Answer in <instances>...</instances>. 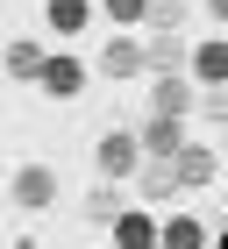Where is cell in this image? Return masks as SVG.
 Masks as SVG:
<instances>
[{
	"label": "cell",
	"instance_id": "6da1fadb",
	"mask_svg": "<svg viewBox=\"0 0 228 249\" xmlns=\"http://www.w3.org/2000/svg\"><path fill=\"white\" fill-rule=\"evenodd\" d=\"M129 164H135V142H129V135H107V142H100V171H107V178H121Z\"/></svg>",
	"mask_w": 228,
	"mask_h": 249
},
{
	"label": "cell",
	"instance_id": "7a4b0ae2",
	"mask_svg": "<svg viewBox=\"0 0 228 249\" xmlns=\"http://www.w3.org/2000/svg\"><path fill=\"white\" fill-rule=\"evenodd\" d=\"M78 78H86V64H72V57L43 64V86H50V93H78Z\"/></svg>",
	"mask_w": 228,
	"mask_h": 249
},
{
	"label": "cell",
	"instance_id": "3957f363",
	"mask_svg": "<svg viewBox=\"0 0 228 249\" xmlns=\"http://www.w3.org/2000/svg\"><path fill=\"white\" fill-rule=\"evenodd\" d=\"M114 235H121V249H150V242H157L143 213H121V221H114Z\"/></svg>",
	"mask_w": 228,
	"mask_h": 249
},
{
	"label": "cell",
	"instance_id": "277c9868",
	"mask_svg": "<svg viewBox=\"0 0 228 249\" xmlns=\"http://www.w3.org/2000/svg\"><path fill=\"white\" fill-rule=\"evenodd\" d=\"M21 199H29V207H43V199H50V171H36V164H29V171H21Z\"/></svg>",
	"mask_w": 228,
	"mask_h": 249
},
{
	"label": "cell",
	"instance_id": "5b68a950",
	"mask_svg": "<svg viewBox=\"0 0 228 249\" xmlns=\"http://www.w3.org/2000/svg\"><path fill=\"white\" fill-rule=\"evenodd\" d=\"M135 64H143V50H135V43H107V71H114V78L135 71Z\"/></svg>",
	"mask_w": 228,
	"mask_h": 249
},
{
	"label": "cell",
	"instance_id": "8992f818",
	"mask_svg": "<svg viewBox=\"0 0 228 249\" xmlns=\"http://www.w3.org/2000/svg\"><path fill=\"white\" fill-rule=\"evenodd\" d=\"M171 121H178V114H164V121H157V128H150V135H143V142H150V150H157V157H171V150H178V128H171Z\"/></svg>",
	"mask_w": 228,
	"mask_h": 249
},
{
	"label": "cell",
	"instance_id": "52a82bcc",
	"mask_svg": "<svg viewBox=\"0 0 228 249\" xmlns=\"http://www.w3.org/2000/svg\"><path fill=\"white\" fill-rule=\"evenodd\" d=\"M207 171H214V164H207L200 150H186V157H178V178H186V185H207Z\"/></svg>",
	"mask_w": 228,
	"mask_h": 249
},
{
	"label": "cell",
	"instance_id": "ba28073f",
	"mask_svg": "<svg viewBox=\"0 0 228 249\" xmlns=\"http://www.w3.org/2000/svg\"><path fill=\"white\" fill-rule=\"evenodd\" d=\"M50 21L57 29H78V21H86V0H50Z\"/></svg>",
	"mask_w": 228,
	"mask_h": 249
},
{
	"label": "cell",
	"instance_id": "9c48e42d",
	"mask_svg": "<svg viewBox=\"0 0 228 249\" xmlns=\"http://www.w3.org/2000/svg\"><path fill=\"white\" fill-rule=\"evenodd\" d=\"M200 78H228V50H221V43L200 50Z\"/></svg>",
	"mask_w": 228,
	"mask_h": 249
},
{
	"label": "cell",
	"instance_id": "30bf717a",
	"mask_svg": "<svg viewBox=\"0 0 228 249\" xmlns=\"http://www.w3.org/2000/svg\"><path fill=\"white\" fill-rule=\"evenodd\" d=\"M164 242H171V249H200V228H192V221H171Z\"/></svg>",
	"mask_w": 228,
	"mask_h": 249
},
{
	"label": "cell",
	"instance_id": "8fae6325",
	"mask_svg": "<svg viewBox=\"0 0 228 249\" xmlns=\"http://www.w3.org/2000/svg\"><path fill=\"white\" fill-rule=\"evenodd\" d=\"M157 107H164V114H186V86H178V78H164V93H157Z\"/></svg>",
	"mask_w": 228,
	"mask_h": 249
},
{
	"label": "cell",
	"instance_id": "7c38bea8",
	"mask_svg": "<svg viewBox=\"0 0 228 249\" xmlns=\"http://www.w3.org/2000/svg\"><path fill=\"white\" fill-rule=\"evenodd\" d=\"M7 64H15V71H36V78H43V57L29 50V43H15V50H7Z\"/></svg>",
	"mask_w": 228,
	"mask_h": 249
},
{
	"label": "cell",
	"instance_id": "4fadbf2b",
	"mask_svg": "<svg viewBox=\"0 0 228 249\" xmlns=\"http://www.w3.org/2000/svg\"><path fill=\"white\" fill-rule=\"evenodd\" d=\"M107 7H114V21H135V15H143V0H107Z\"/></svg>",
	"mask_w": 228,
	"mask_h": 249
},
{
	"label": "cell",
	"instance_id": "5bb4252c",
	"mask_svg": "<svg viewBox=\"0 0 228 249\" xmlns=\"http://www.w3.org/2000/svg\"><path fill=\"white\" fill-rule=\"evenodd\" d=\"M214 15H228V0H214Z\"/></svg>",
	"mask_w": 228,
	"mask_h": 249
},
{
	"label": "cell",
	"instance_id": "9a60e30c",
	"mask_svg": "<svg viewBox=\"0 0 228 249\" xmlns=\"http://www.w3.org/2000/svg\"><path fill=\"white\" fill-rule=\"evenodd\" d=\"M221 249H228V235H221Z\"/></svg>",
	"mask_w": 228,
	"mask_h": 249
}]
</instances>
